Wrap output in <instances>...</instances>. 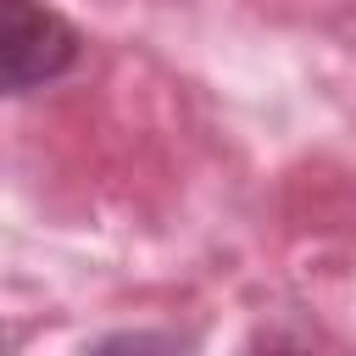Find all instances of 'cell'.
Wrapping results in <instances>:
<instances>
[{
	"label": "cell",
	"instance_id": "6da1fadb",
	"mask_svg": "<svg viewBox=\"0 0 356 356\" xmlns=\"http://www.w3.org/2000/svg\"><path fill=\"white\" fill-rule=\"evenodd\" d=\"M78 28L67 17H56L50 6L33 0H6V33H0V56H6V89L28 95L39 83H56L72 61H78Z\"/></svg>",
	"mask_w": 356,
	"mask_h": 356
}]
</instances>
